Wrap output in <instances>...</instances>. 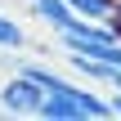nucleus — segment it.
Returning a JSON list of instances; mask_svg holds the SVG:
<instances>
[{
  "instance_id": "nucleus-1",
  "label": "nucleus",
  "mask_w": 121,
  "mask_h": 121,
  "mask_svg": "<svg viewBox=\"0 0 121 121\" xmlns=\"http://www.w3.org/2000/svg\"><path fill=\"white\" fill-rule=\"evenodd\" d=\"M36 117H45V121H85V117H112V108L94 90H81V85L63 81L58 90H45Z\"/></svg>"
},
{
  "instance_id": "nucleus-2",
  "label": "nucleus",
  "mask_w": 121,
  "mask_h": 121,
  "mask_svg": "<svg viewBox=\"0 0 121 121\" xmlns=\"http://www.w3.org/2000/svg\"><path fill=\"white\" fill-rule=\"evenodd\" d=\"M40 99H45V85L31 81L27 72H13V76L0 85V108H4L9 117H36Z\"/></svg>"
},
{
  "instance_id": "nucleus-3",
  "label": "nucleus",
  "mask_w": 121,
  "mask_h": 121,
  "mask_svg": "<svg viewBox=\"0 0 121 121\" xmlns=\"http://www.w3.org/2000/svg\"><path fill=\"white\" fill-rule=\"evenodd\" d=\"M31 13H36L49 31H63V27L76 18V9H72L67 0H31Z\"/></svg>"
},
{
  "instance_id": "nucleus-4",
  "label": "nucleus",
  "mask_w": 121,
  "mask_h": 121,
  "mask_svg": "<svg viewBox=\"0 0 121 121\" xmlns=\"http://www.w3.org/2000/svg\"><path fill=\"white\" fill-rule=\"evenodd\" d=\"M81 18H94V22H108L112 13H117V0H67Z\"/></svg>"
},
{
  "instance_id": "nucleus-5",
  "label": "nucleus",
  "mask_w": 121,
  "mask_h": 121,
  "mask_svg": "<svg viewBox=\"0 0 121 121\" xmlns=\"http://www.w3.org/2000/svg\"><path fill=\"white\" fill-rule=\"evenodd\" d=\"M22 45H27V31L9 13H0V49H22Z\"/></svg>"
},
{
  "instance_id": "nucleus-6",
  "label": "nucleus",
  "mask_w": 121,
  "mask_h": 121,
  "mask_svg": "<svg viewBox=\"0 0 121 121\" xmlns=\"http://www.w3.org/2000/svg\"><path fill=\"white\" fill-rule=\"evenodd\" d=\"M108 108H112V117H121V90L112 94V99H108Z\"/></svg>"
},
{
  "instance_id": "nucleus-7",
  "label": "nucleus",
  "mask_w": 121,
  "mask_h": 121,
  "mask_svg": "<svg viewBox=\"0 0 121 121\" xmlns=\"http://www.w3.org/2000/svg\"><path fill=\"white\" fill-rule=\"evenodd\" d=\"M108 27H121V0H117V13L108 18Z\"/></svg>"
}]
</instances>
